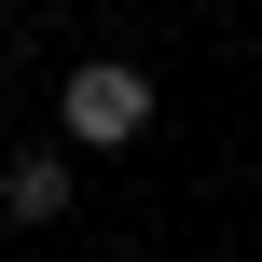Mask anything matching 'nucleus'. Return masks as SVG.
Segmentation results:
<instances>
[{
  "label": "nucleus",
  "mask_w": 262,
  "mask_h": 262,
  "mask_svg": "<svg viewBox=\"0 0 262 262\" xmlns=\"http://www.w3.org/2000/svg\"><path fill=\"white\" fill-rule=\"evenodd\" d=\"M138 124H152V83H138L124 55H83V69L55 83V138H69V152H124Z\"/></svg>",
  "instance_id": "f257e3e1"
},
{
  "label": "nucleus",
  "mask_w": 262,
  "mask_h": 262,
  "mask_svg": "<svg viewBox=\"0 0 262 262\" xmlns=\"http://www.w3.org/2000/svg\"><path fill=\"white\" fill-rule=\"evenodd\" d=\"M0 221L28 235V221H69V152H14L0 166Z\"/></svg>",
  "instance_id": "f03ea898"
}]
</instances>
